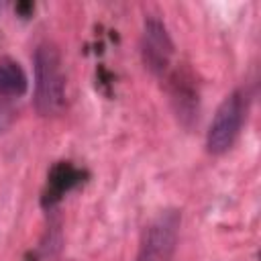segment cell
<instances>
[{"label": "cell", "instance_id": "cell-7", "mask_svg": "<svg viewBox=\"0 0 261 261\" xmlns=\"http://www.w3.org/2000/svg\"><path fill=\"white\" fill-rule=\"evenodd\" d=\"M27 88H29V80H27L24 69L8 57L0 59V94L2 96H22L27 92Z\"/></svg>", "mask_w": 261, "mask_h": 261}, {"label": "cell", "instance_id": "cell-8", "mask_svg": "<svg viewBox=\"0 0 261 261\" xmlns=\"http://www.w3.org/2000/svg\"><path fill=\"white\" fill-rule=\"evenodd\" d=\"M8 116H10V110L4 104H0V130L8 124Z\"/></svg>", "mask_w": 261, "mask_h": 261}, {"label": "cell", "instance_id": "cell-1", "mask_svg": "<svg viewBox=\"0 0 261 261\" xmlns=\"http://www.w3.org/2000/svg\"><path fill=\"white\" fill-rule=\"evenodd\" d=\"M35 108L43 116H53L65 106V75L55 45L41 43L35 49Z\"/></svg>", "mask_w": 261, "mask_h": 261}, {"label": "cell", "instance_id": "cell-4", "mask_svg": "<svg viewBox=\"0 0 261 261\" xmlns=\"http://www.w3.org/2000/svg\"><path fill=\"white\" fill-rule=\"evenodd\" d=\"M141 55H143L145 67L157 75L167 71L171 63L173 41L167 33V27L155 16H149L145 20L143 37H141Z\"/></svg>", "mask_w": 261, "mask_h": 261}, {"label": "cell", "instance_id": "cell-5", "mask_svg": "<svg viewBox=\"0 0 261 261\" xmlns=\"http://www.w3.org/2000/svg\"><path fill=\"white\" fill-rule=\"evenodd\" d=\"M82 181H84V171L82 169H77L69 161L55 163L51 167L49 175H47V188L43 192V204L45 206L57 204L71 188H75Z\"/></svg>", "mask_w": 261, "mask_h": 261}, {"label": "cell", "instance_id": "cell-2", "mask_svg": "<svg viewBox=\"0 0 261 261\" xmlns=\"http://www.w3.org/2000/svg\"><path fill=\"white\" fill-rule=\"evenodd\" d=\"M179 224H181L179 210L169 208L159 212L145 226L135 261H171L177 247Z\"/></svg>", "mask_w": 261, "mask_h": 261}, {"label": "cell", "instance_id": "cell-3", "mask_svg": "<svg viewBox=\"0 0 261 261\" xmlns=\"http://www.w3.org/2000/svg\"><path fill=\"white\" fill-rule=\"evenodd\" d=\"M245 110L247 108H245V98L241 90L230 92L220 102L206 135V149L212 155H222L234 145L245 120Z\"/></svg>", "mask_w": 261, "mask_h": 261}, {"label": "cell", "instance_id": "cell-6", "mask_svg": "<svg viewBox=\"0 0 261 261\" xmlns=\"http://www.w3.org/2000/svg\"><path fill=\"white\" fill-rule=\"evenodd\" d=\"M171 100L177 118H181L184 124H190L198 118V90L194 86L192 75L177 71L171 77Z\"/></svg>", "mask_w": 261, "mask_h": 261}, {"label": "cell", "instance_id": "cell-9", "mask_svg": "<svg viewBox=\"0 0 261 261\" xmlns=\"http://www.w3.org/2000/svg\"><path fill=\"white\" fill-rule=\"evenodd\" d=\"M16 10H18L22 16H27V14L33 10V4H29V2H27V4H18V6H16Z\"/></svg>", "mask_w": 261, "mask_h": 261}]
</instances>
